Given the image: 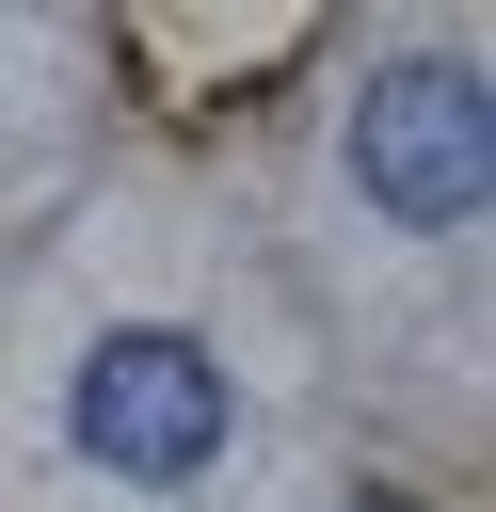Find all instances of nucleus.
<instances>
[{
  "mask_svg": "<svg viewBox=\"0 0 496 512\" xmlns=\"http://www.w3.org/2000/svg\"><path fill=\"white\" fill-rule=\"evenodd\" d=\"M64 416H80V448H96L112 480H208V448H224V368H208L192 336H96Z\"/></svg>",
  "mask_w": 496,
  "mask_h": 512,
  "instance_id": "nucleus-2",
  "label": "nucleus"
},
{
  "mask_svg": "<svg viewBox=\"0 0 496 512\" xmlns=\"http://www.w3.org/2000/svg\"><path fill=\"white\" fill-rule=\"evenodd\" d=\"M352 192H368L384 224H464V208H496V80L448 64V48H400V64L368 80V112H352Z\"/></svg>",
  "mask_w": 496,
  "mask_h": 512,
  "instance_id": "nucleus-1",
  "label": "nucleus"
}]
</instances>
